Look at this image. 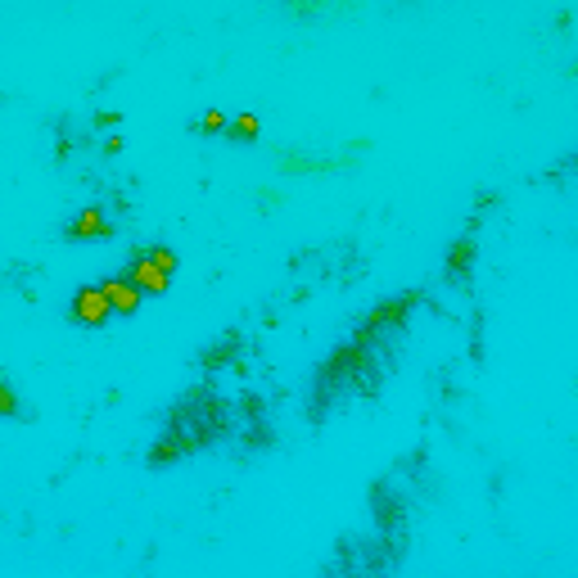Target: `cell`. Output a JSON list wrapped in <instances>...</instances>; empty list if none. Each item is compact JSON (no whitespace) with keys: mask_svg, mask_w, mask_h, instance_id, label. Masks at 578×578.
<instances>
[{"mask_svg":"<svg viewBox=\"0 0 578 578\" xmlns=\"http://www.w3.org/2000/svg\"><path fill=\"white\" fill-rule=\"evenodd\" d=\"M204 131H217V136H222L231 123H227V114H222V108H208V114H204V123H199Z\"/></svg>","mask_w":578,"mask_h":578,"instance_id":"7","label":"cell"},{"mask_svg":"<svg viewBox=\"0 0 578 578\" xmlns=\"http://www.w3.org/2000/svg\"><path fill=\"white\" fill-rule=\"evenodd\" d=\"M231 131H235V136H258V131H263V123H258V118H253V114H240Z\"/></svg>","mask_w":578,"mask_h":578,"instance_id":"8","label":"cell"},{"mask_svg":"<svg viewBox=\"0 0 578 578\" xmlns=\"http://www.w3.org/2000/svg\"><path fill=\"white\" fill-rule=\"evenodd\" d=\"M100 289H104V299H108V312H114V316H131V312L140 308V299H144V294H140V289H136V285H131L127 276H114V280H104Z\"/></svg>","mask_w":578,"mask_h":578,"instance_id":"2","label":"cell"},{"mask_svg":"<svg viewBox=\"0 0 578 578\" xmlns=\"http://www.w3.org/2000/svg\"><path fill=\"white\" fill-rule=\"evenodd\" d=\"M0 416H19V393L5 375H0Z\"/></svg>","mask_w":578,"mask_h":578,"instance_id":"6","label":"cell"},{"mask_svg":"<svg viewBox=\"0 0 578 578\" xmlns=\"http://www.w3.org/2000/svg\"><path fill=\"white\" fill-rule=\"evenodd\" d=\"M144 258H150V263H154V267H159L163 276H172V271H176V253H172L167 244H154V248H144Z\"/></svg>","mask_w":578,"mask_h":578,"instance_id":"5","label":"cell"},{"mask_svg":"<svg viewBox=\"0 0 578 578\" xmlns=\"http://www.w3.org/2000/svg\"><path fill=\"white\" fill-rule=\"evenodd\" d=\"M68 235L72 240H104V235H114V222H108L104 208H86L82 217H72L68 222Z\"/></svg>","mask_w":578,"mask_h":578,"instance_id":"4","label":"cell"},{"mask_svg":"<svg viewBox=\"0 0 578 578\" xmlns=\"http://www.w3.org/2000/svg\"><path fill=\"white\" fill-rule=\"evenodd\" d=\"M68 316L78 321V325H104L114 312H108V299H104V289H100V285H82L78 294H72Z\"/></svg>","mask_w":578,"mask_h":578,"instance_id":"1","label":"cell"},{"mask_svg":"<svg viewBox=\"0 0 578 578\" xmlns=\"http://www.w3.org/2000/svg\"><path fill=\"white\" fill-rule=\"evenodd\" d=\"M127 280L140 289V294H167V280H172V276H163L150 258H144V253H136L131 267H127Z\"/></svg>","mask_w":578,"mask_h":578,"instance_id":"3","label":"cell"}]
</instances>
